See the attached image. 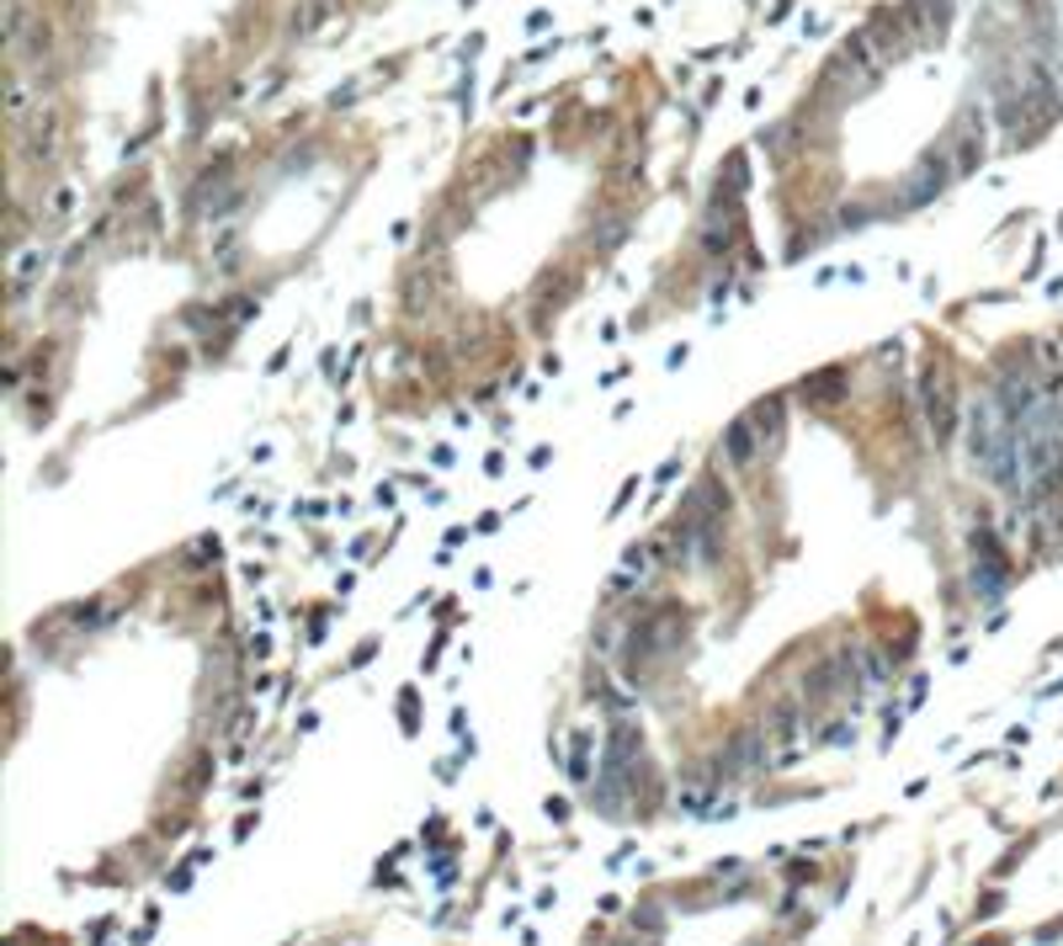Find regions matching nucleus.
I'll list each match as a JSON object with an SVG mask.
<instances>
[{"label": "nucleus", "instance_id": "nucleus-5", "mask_svg": "<svg viewBox=\"0 0 1063 946\" xmlns=\"http://www.w3.org/2000/svg\"><path fill=\"white\" fill-rule=\"evenodd\" d=\"M750 426H755V436L771 447V441L782 436V399H766V405L750 409Z\"/></svg>", "mask_w": 1063, "mask_h": 946}, {"label": "nucleus", "instance_id": "nucleus-1", "mask_svg": "<svg viewBox=\"0 0 1063 946\" xmlns=\"http://www.w3.org/2000/svg\"><path fill=\"white\" fill-rule=\"evenodd\" d=\"M926 420H930V432H936V441H947V436L957 432V394L941 367L926 373Z\"/></svg>", "mask_w": 1063, "mask_h": 946}, {"label": "nucleus", "instance_id": "nucleus-6", "mask_svg": "<svg viewBox=\"0 0 1063 946\" xmlns=\"http://www.w3.org/2000/svg\"><path fill=\"white\" fill-rule=\"evenodd\" d=\"M840 383H846V373L835 367V373H819V378H808V388H803V394H808L814 405H835V399H840Z\"/></svg>", "mask_w": 1063, "mask_h": 946}, {"label": "nucleus", "instance_id": "nucleus-4", "mask_svg": "<svg viewBox=\"0 0 1063 946\" xmlns=\"http://www.w3.org/2000/svg\"><path fill=\"white\" fill-rule=\"evenodd\" d=\"M734 229H740V223H734V208H718V214H713V223L702 229V245H708V256H718V250H729V245H734Z\"/></svg>", "mask_w": 1063, "mask_h": 946}, {"label": "nucleus", "instance_id": "nucleus-3", "mask_svg": "<svg viewBox=\"0 0 1063 946\" xmlns=\"http://www.w3.org/2000/svg\"><path fill=\"white\" fill-rule=\"evenodd\" d=\"M761 447H766V441L755 436V426H750V420H734V426L723 432V462H729V468H750Z\"/></svg>", "mask_w": 1063, "mask_h": 946}, {"label": "nucleus", "instance_id": "nucleus-2", "mask_svg": "<svg viewBox=\"0 0 1063 946\" xmlns=\"http://www.w3.org/2000/svg\"><path fill=\"white\" fill-rule=\"evenodd\" d=\"M660 569V542H643V548H633L628 559H622V569L611 574V595H628V591H638L649 574Z\"/></svg>", "mask_w": 1063, "mask_h": 946}]
</instances>
